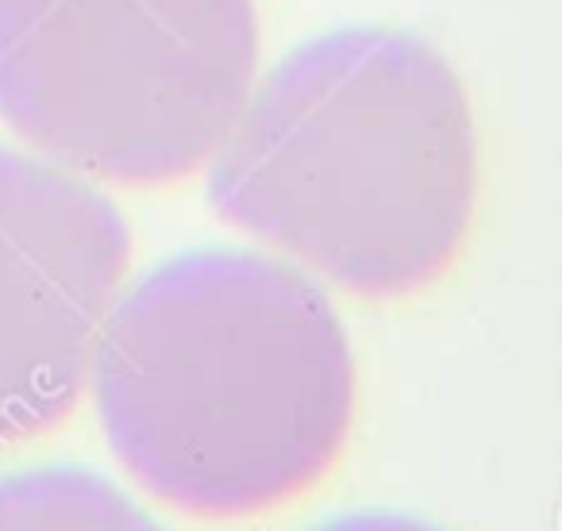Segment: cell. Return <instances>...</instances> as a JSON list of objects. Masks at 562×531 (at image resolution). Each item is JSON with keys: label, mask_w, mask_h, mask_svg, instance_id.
Segmentation results:
<instances>
[{"label": "cell", "mask_w": 562, "mask_h": 531, "mask_svg": "<svg viewBox=\"0 0 562 531\" xmlns=\"http://www.w3.org/2000/svg\"><path fill=\"white\" fill-rule=\"evenodd\" d=\"M124 474L201 523L308 497L344 462L359 377L316 278L258 250H189L124 290L89 374Z\"/></svg>", "instance_id": "obj_1"}, {"label": "cell", "mask_w": 562, "mask_h": 531, "mask_svg": "<svg viewBox=\"0 0 562 531\" xmlns=\"http://www.w3.org/2000/svg\"><path fill=\"white\" fill-rule=\"evenodd\" d=\"M204 170L227 227L359 301L436 290L482 204L467 86L431 43L393 27L293 47L255 81Z\"/></svg>", "instance_id": "obj_2"}, {"label": "cell", "mask_w": 562, "mask_h": 531, "mask_svg": "<svg viewBox=\"0 0 562 531\" xmlns=\"http://www.w3.org/2000/svg\"><path fill=\"white\" fill-rule=\"evenodd\" d=\"M255 0H0V120L120 189L212 162L258 81Z\"/></svg>", "instance_id": "obj_3"}, {"label": "cell", "mask_w": 562, "mask_h": 531, "mask_svg": "<svg viewBox=\"0 0 562 531\" xmlns=\"http://www.w3.org/2000/svg\"><path fill=\"white\" fill-rule=\"evenodd\" d=\"M127 270L132 227L97 181L0 147V451L78 413Z\"/></svg>", "instance_id": "obj_4"}, {"label": "cell", "mask_w": 562, "mask_h": 531, "mask_svg": "<svg viewBox=\"0 0 562 531\" xmlns=\"http://www.w3.org/2000/svg\"><path fill=\"white\" fill-rule=\"evenodd\" d=\"M0 531H166L127 493L89 470L0 474Z\"/></svg>", "instance_id": "obj_5"}, {"label": "cell", "mask_w": 562, "mask_h": 531, "mask_svg": "<svg viewBox=\"0 0 562 531\" xmlns=\"http://www.w3.org/2000/svg\"><path fill=\"white\" fill-rule=\"evenodd\" d=\"M313 531H439V528L408 520V516H339V520L321 523Z\"/></svg>", "instance_id": "obj_6"}]
</instances>
